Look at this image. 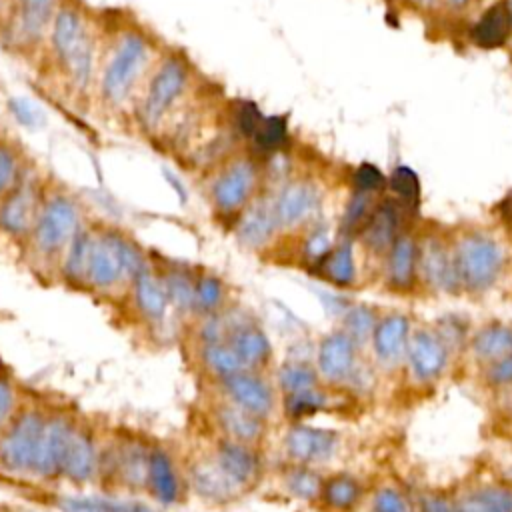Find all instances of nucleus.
<instances>
[{
  "label": "nucleus",
  "instance_id": "obj_1",
  "mask_svg": "<svg viewBox=\"0 0 512 512\" xmlns=\"http://www.w3.org/2000/svg\"><path fill=\"white\" fill-rule=\"evenodd\" d=\"M148 266V248L126 228L90 218L88 258L80 296L112 306Z\"/></svg>",
  "mask_w": 512,
  "mask_h": 512
},
{
  "label": "nucleus",
  "instance_id": "obj_2",
  "mask_svg": "<svg viewBox=\"0 0 512 512\" xmlns=\"http://www.w3.org/2000/svg\"><path fill=\"white\" fill-rule=\"evenodd\" d=\"M78 198L66 190H44L34 226L18 250V260L44 286H56L60 262L86 222Z\"/></svg>",
  "mask_w": 512,
  "mask_h": 512
},
{
  "label": "nucleus",
  "instance_id": "obj_3",
  "mask_svg": "<svg viewBox=\"0 0 512 512\" xmlns=\"http://www.w3.org/2000/svg\"><path fill=\"white\" fill-rule=\"evenodd\" d=\"M150 436L142 428L110 420L94 490L104 496H144Z\"/></svg>",
  "mask_w": 512,
  "mask_h": 512
},
{
  "label": "nucleus",
  "instance_id": "obj_4",
  "mask_svg": "<svg viewBox=\"0 0 512 512\" xmlns=\"http://www.w3.org/2000/svg\"><path fill=\"white\" fill-rule=\"evenodd\" d=\"M52 392L30 388L22 406L0 432V470L18 478H34L42 436L52 406Z\"/></svg>",
  "mask_w": 512,
  "mask_h": 512
},
{
  "label": "nucleus",
  "instance_id": "obj_5",
  "mask_svg": "<svg viewBox=\"0 0 512 512\" xmlns=\"http://www.w3.org/2000/svg\"><path fill=\"white\" fill-rule=\"evenodd\" d=\"M108 310L120 328L128 330L132 338L138 336L142 340L156 338L166 328L168 318L174 316L150 260L130 288L112 306H108Z\"/></svg>",
  "mask_w": 512,
  "mask_h": 512
},
{
  "label": "nucleus",
  "instance_id": "obj_6",
  "mask_svg": "<svg viewBox=\"0 0 512 512\" xmlns=\"http://www.w3.org/2000/svg\"><path fill=\"white\" fill-rule=\"evenodd\" d=\"M460 290L466 294H486L504 276L506 252L488 232L470 230L452 242Z\"/></svg>",
  "mask_w": 512,
  "mask_h": 512
},
{
  "label": "nucleus",
  "instance_id": "obj_7",
  "mask_svg": "<svg viewBox=\"0 0 512 512\" xmlns=\"http://www.w3.org/2000/svg\"><path fill=\"white\" fill-rule=\"evenodd\" d=\"M110 418L100 412H88L80 408L74 430L68 440L60 486L72 490H94L98 478V464L102 444L106 438Z\"/></svg>",
  "mask_w": 512,
  "mask_h": 512
},
{
  "label": "nucleus",
  "instance_id": "obj_8",
  "mask_svg": "<svg viewBox=\"0 0 512 512\" xmlns=\"http://www.w3.org/2000/svg\"><path fill=\"white\" fill-rule=\"evenodd\" d=\"M144 498L160 508L182 506L190 498L184 456L170 440L150 436Z\"/></svg>",
  "mask_w": 512,
  "mask_h": 512
},
{
  "label": "nucleus",
  "instance_id": "obj_9",
  "mask_svg": "<svg viewBox=\"0 0 512 512\" xmlns=\"http://www.w3.org/2000/svg\"><path fill=\"white\" fill-rule=\"evenodd\" d=\"M80 408L82 406H78L76 402L54 394L42 436L38 464L32 478L34 482H40L44 486H60V474L68 440L74 430Z\"/></svg>",
  "mask_w": 512,
  "mask_h": 512
},
{
  "label": "nucleus",
  "instance_id": "obj_10",
  "mask_svg": "<svg viewBox=\"0 0 512 512\" xmlns=\"http://www.w3.org/2000/svg\"><path fill=\"white\" fill-rule=\"evenodd\" d=\"M44 190L34 176L26 174L14 190L0 198V238L16 250H20L34 226Z\"/></svg>",
  "mask_w": 512,
  "mask_h": 512
},
{
  "label": "nucleus",
  "instance_id": "obj_11",
  "mask_svg": "<svg viewBox=\"0 0 512 512\" xmlns=\"http://www.w3.org/2000/svg\"><path fill=\"white\" fill-rule=\"evenodd\" d=\"M148 46L138 34H124L116 44L102 74V96L110 104H120L128 98L138 76L144 70Z\"/></svg>",
  "mask_w": 512,
  "mask_h": 512
},
{
  "label": "nucleus",
  "instance_id": "obj_12",
  "mask_svg": "<svg viewBox=\"0 0 512 512\" xmlns=\"http://www.w3.org/2000/svg\"><path fill=\"white\" fill-rule=\"evenodd\" d=\"M212 386L216 388V394L264 420L278 408V388L260 370L242 368Z\"/></svg>",
  "mask_w": 512,
  "mask_h": 512
},
{
  "label": "nucleus",
  "instance_id": "obj_13",
  "mask_svg": "<svg viewBox=\"0 0 512 512\" xmlns=\"http://www.w3.org/2000/svg\"><path fill=\"white\" fill-rule=\"evenodd\" d=\"M418 284L436 294L462 292L452 242L434 234L418 240Z\"/></svg>",
  "mask_w": 512,
  "mask_h": 512
},
{
  "label": "nucleus",
  "instance_id": "obj_14",
  "mask_svg": "<svg viewBox=\"0 0 512 512\" xmlns=\"http://www.w3.org/2000/svg\"><path fill=\"white\" fill-rule=\"evenodd\" d=\"M228 318V342L238 354L240 362L248 370H264L274 358V346L268 332L260 326L256 318L238 308L226 306Z\"/></svg>",
  "mask_w": 512,
  "mask_h": 512
},
{
  "label": "nucleus",
  "instance_id": "obj_15",
  "mask_svg": "<svg viewBox=\"0 0 512 512\" xmlns=\"http://www.w3.org/2000/svg\"><path fill=\"white\" fill-rule=\"evenodd\" d=\"M184 466L190 496H196L204 504L226 506L242 496L222 472V468L216 464L208 448L184 456Z\"/></svg>",
  "mask_w": 512,
  "mask_h": 512
},
{
  "label": "nucleus",
  "instance_id": "obj_16",
  "mask_svg": "<svg viewBox=\"0 0 512 512\" xmlns=\"http://www.w3.org/2000/svg\"><path fill=\"white\" fill-rule=\"evenodd\" d=\"M148 260L168 296L172 314L188 322L194 310V280L198 266L180 262L152 248H148Z\"/></svg>",
  "mask_w": 512,
  "mask_h": 512
},
{
  "label": "nucleus",
  "instance_id": "obj_17",
  "mask_svg": "<svg viewBox=\"0 0 512 512\" xmlns=\"http://www.w3.org/2000/svg\"><path fill=\"white\" fill-rule=\"evenodd\" d=\"M208 450L240 494L256 488L264 472L258 446L216 436Z\"/></svg>",
  "mask_w": 512,
  "mask_h": 512
},
{
  "label": "nucleus",
  "instance_id": "obj_18",
  "mask_svg": "<svg viewBox=\"0 0 512 512\" xmlns=\"http://www.w3.org/2000/svg\"><path fill=\"white\" fill-rule=\"evenodd\" d=\"M450 350L434 330V326L412 328L406 346V368L418 384L436 382L450 364Z\"/></svg>",
  "mask_w": 512,
  "mask_h": 512
},
{
  "label": "nucleus",
  "instance_id": "obj_19",
  "mask_svg": "<svg viewBox=\"0 0 512 512\" xmlns=\"http://www.w3.org/2000/svg\"><path fill=\"white\" fill-rule=\"evenodd\" d=\"M358 346L346 332L332 330L318 340L314 366L324 384H348L360 368Z\"/></svg>",
  "mask_w": 512,
  "mask_h": 512
},
{
  "label": "nucleus",
  "instance_id": "obj_20",
  "mask_svg": "<svg viewBox=\"0 0 512 512\" xmlns=\"http://www.w3.org/2000/svg\"><path fill=\"white\" fill-rule=\"evenodd\" d=\"M208 418L216 430V436L222 438L258 446L266 436L268 420L244 410L220 394L212 396L208 404Z\"/></svg>",
  "mask_w": 512,
  "mask_h": 512
},
{
  "label": "nucleus",
  "instance_id": "obj_21",
  "mask_svg": "<svg viewBox=\"0 0 512 512\" xmlns=\"http://www.w3.org/2000/svg\"><path fill=\"white\" fill-rule=\"evenodd\" d=\"M282 446L288 462L318 466L334 456L338 448V434L328 428L294 422L286 430Z\"/></svg>",
  "mask_w": 512,
  "mask_h": 512
},
{
  "label": "nucleus",
  "instance_id": "obj_22",
  "mask_svg": "<svg viewBox=\"0 0 512 512\" xmlns=\"http://www.w3.org/2000/svg\"><path fill=\"white\" fill-rule=\"evenodd\" d=\"M256 186V170L250 162L238 160L230 164L212 184L210 198L214 210L222 216L238 214L248 204Z\"/></svg>",
  "mask_w": 512,
  "mask_h": 512
},
{
  "label": "nucleus",
  "instance_id": "obj_23",
  "mask_svg": "<svg viewBox=\"0 0 512 512\" xmlns=\"http://www.w3.org/2000/svg\"><path fill=\"white\" fill-rule=\"evenodd\" d=\"M412 332V320L404 312L380 314L370 338V348L376 362L384 368H396L404 362L408 338Z\"/></svg>",
  "mask_w": 512,
  "mask_h": 512
},
{
  "label": "nucleus",
  "instance_id": "obj_24",
  "mask_svg": "<svg viewBox=\"0 0 512 512\" xmlns=\"http://www.w3.org/2000/svg\"><path fill=\"white\" fill-rule=\"evenodd\" d=\"M186 86V68L178 60H166L156 76L152 78L146 100H144V120L154 126L162 120V116L172 108L176 98L182 94Z\"/></svg>",
  "mask_w": 512,
  "mask_h": 512
},
{
  "label": "nucleus",
  "instance_id": "obj_25",
  "mask_svg": "<svg viewBox=\"0 0 512 512\" xmlns=\"http://www.w3.org/2000/svg\"><path fill=\"white\" fill-rule=\"evenodd\" d=\"M384 278L394 292H412L418 284V238L400 232L384 256Z\"/></svg>",
  "mask_w": 512,
  "mask_h": 512
},
{
  "label": "nucleus",
  "instance_id": "obj_26",
  "mask_svg": "<svg viewBox=\"0 0 512 512\" xmlns=\"http://www.w3.org/2000/svg\"><path fill=\"white\" fill-rule=\"evenodd\" d=\"M280 230L274 202L258 200L242 208L236 220V238L248 250L264 248Z\"/></svg>",
  "mask_w": 512,
  "mask_h": 512
},
{
  "label": "nucleus",
  "instance_id": "obj_27",
  "mask_svg": "<svg viewBox=\"0 0 512 512\" xmlns=\"http://www.w3.org/2000/svg\"><path fill=\"white\" fill-rule=\"evenodd\" d=\"M320 208V192L310 182H292L274 200L280 228H294L308 222Z\"/></svg>",
  "mask_w": 512,
  "mask_h": 512
},
{
  "label": "nucleus",
  "instance_id": "obj_28",
  "mask_svg": "<svg viewBox=\"0 0 512 512\" xmlns=\"http://www.w3.org/2000/svg\"><path fill=\"white\" fill-rule=\"evenodd\" d=\"M400 210L394 202H380L360 228V242L372 256L384 258L400 230Z\"/></svg>",
  "mask_w": 512,
  "mask_h": 512
},
{
  "label": "nucleus",
  "instance_id": "obj_29",
  "mask_svg": "<svg viewBox=\"0 0 512 512\" xmlns=\"http://www.w3.org/2000/svg\"><path fill=\"white\" fill-rule=\"evenodd\" d=\"M456 512H512V482L490 480L454 494Z\"/></svg>",
  "mask_w": 512,
  "mask_h": 512
},
{
  "label": "nucleus",
  "instance_id": "obj_30",
  "mask_svg": "<svg viewBox=\"0 0 512 512\" xmlns=\"http://www.w3.org/2000/svg\"><path fill=\"white\" fill-rule=\"evenodd\" d=\"M194 362L210 384L224 380L226 376L242 370V362L228 340L192 342Z\"/></svg>",
  "mask_w": 512,
  "mask_h": 512
},
{
  "label": "nucleus",
  "instance_id": "obj_31",
  "mask_svg": "<svg viewBox=\"0 0 512 512\" xmlns=\"http://www.w3.org/2000/svg\"><path fill=\"white\" fill-rule=\"evenodd\" d=\"M466 350L480 364H488L512 352V324L492 320L470 332Z\"/></svg>",
  "mask_w": 512,
  "mask_h": 512
},
{
  "label": "nucleus",
  "instance_id": "obj_32",
  "mask_svg": "<svg viewBox=\"0 0 512 512\" xmlns=\"http://www.w3.org/2000/svg\"><path fill=\"white\" fill-rule=\"evenodd\" d=\"M364 496V484L352 472H332L324 476L318 504L328 512H352L360 506Z\"/></svg>",
  "mask_w": 512,
  "mask_h": 512
},
{
  "label": "nucleus",
  "instance_id": "obj_33",
  "mask_svg": "<svg viewBox=\"0 0 512 512\" xmlns=\"http://www.w3.org/2000/svg\"><path fill=\"white\" fill-rule=\"evenodd\" d=\"M320 276L338 286V288H350L356 284L358 268H356V258H354V248L348 238L340 240L338 244H332L328 254L320 260L316 266Z\"/></svg>",
  "mask_w": 512,
  "mask_h": 512
},
{
  "label": "nucleus",
  "instance_id": "obj_34",
  "mask_svg": "<svg viewBox=\"0 0 512 512\" xmlns=\"http://www.w3.org/2000/svg\"><path fill=\"white\" fill-rule=\"evenodd\" d=\"M226 306H228V286H226V282L216 272L198 266L196 268V280H194L192 318L222 312Z\"/></svg>",
  "mask_w": 512,
  "mask_h": 512
},
{
  "label": "nucleus",
  "instance_id": "obj_35",
  "mask_svg": "<svg viewBox=\"0 0 512 512\" xmlns=\"http://www.w3.org/2000/svg\"><path fill=\"white\" fill-rule=\"evenodd\" d=\"M512 34V12L508 2L490 6L472 28V38L482 48H498Z\"/></svg>",
  "mask_w": 512,
  "mask_h": 512
},
{
  "label": "nucleus",
  "instance_id": "obj_36",
  "mask_svg": "<svg viewBox=\"0 0 512 512\" xmlns=\"http://www.w3.org/2000/svg\"><path fill=\"white\" fill-rule=\"evenodd\" d=\"M324 476L310 464H296L288 462L282 470V486L284 490L302 502L314 504L320 498Z\"/></svg>",
  "mask_w": 512,
  "mask_h": 512
},
{
  "label": "nucleus",
  "instance_id": "obj_37",
  "mask_svg": "<svg viewBox=\"0 0 512 512\" xmlns=\"http://www.w3.org/2000/svg\"><path fill=\"white\" fill-rule=\"evenodd\" d=\"M88 36L82 18L78 16L76 10L72 8H62L56 16H54V24H52V46L54 52L58 56V60H66L70 56V52Z\"/></svg>",
  "mask_w": 512,
  "mask_h": 512
},
{
  "label": "nucleus",
  "instance_id": "obj_38",
  "mask_svg": "<svg viewBox=\"0 0 512 512\" xmlns=\"http://www.w3.org/2000/svg\"><path fill=\"white\" fill-rule=\"evenodd\" d=\"M324 384L316 372V366L302 358H288L276 370V388L282 394L314 388Z\"/></svg>",
  "mask_w": 512,
  "mask_h": 512
},
{
  "label": "nucleus",
  "instance_id": "obj_39",
  "mask_svg": "<svg viewBox=\"0 0 512 512\" xmlns=\"http://www.w3.org/2000/svg\"><path fill=\"white\" fill-rule=\"evenodd\" d=\"M380 318L378 308L370 304H352L342 310L340 318V330L350 336V340L362 350L370 344L372 332L376 328V322Z\"/></svg>",
  "mask_w": 512,
  "mask_h": 512
},
{
  "label": "nucleus",
  "instance_id": "obj_40",
  "mask_svg": "<svg viewBox=\"0 0 512 512\" xmlns=\"http://www.w3.org/2000/svg\"><path fill=\"white\" fill-rule=\"evenodd\" d=\"M280 406H282V414L286 416V420L290 424H294V422H302V420L322 412L328 406V394L324 392V388L320 384V386L298 390L292 394H282Z\"/></svg>",
  "mask_w": 512,
  "mask_h": 512
},
{
  "label": "nucleus",
  "instance_id": "obj_41",
  "mask_svg": "<svg viewBox=\"0 0 512 512\" xmlns=\"http://www.w3.org/2000/svg\"><path fill=\"white\" fill-rule=\"evenodd\" d=\"M30 386L0 358V432L22 406Z\"/></svg>",
  "mask_w": 512,
  "mask_h": 512
},
{
  "label": "nucleus",
  "instance_id": "obj_42",
  "mask_svg": "<svg viewBox=\"0 0 512 512\" xmlns=\"http://www.w3.org/2000/svg\"><path fill=\"white\" fill-rule=\"evenodd\" d=\"M54 4L56 0H20L18 12V32L28 40H38L50 18H54Z\"/></svg>",
  "mask_w": 512,
  "mask_h": 512
},
{
  "label": "nucleus",
  "instance_id": "obj_43",
  "mask_svg": "<svg viewBox=\"0 0 512 512\" xmlns=\"http://www.w3.org/2000/svg\"><path fill=\"white\" fill-rule=\"evenodd\" d=\"M434 330L438 332V336L442 338V342L446 344L450 354H454L456 348H466V342L470 336V324L462 316H458V314L442 316L434 324Z\"/></svg>",
  "mask_w": 512,
  "mask_h": 512
},
{
  "label": "nucleus",
  "instance_id": "obj_44",
  "mask_svg": "<svg viewBox=\"0 0 512 512\" xmlns=\"http://www.w3.org/2000/svg\"><path fill=\"white\" fill-rule=\"evenodd\" d=\"M370 510L372 512H412L414 504L406 492H402L392 484H384L372 494Z\"/></svg>",
  "mask_w": 512,
  "mask_h": 512
},
{
  "label": "nucleus",
  "instance_id": "obj_45",
  "mask_svg": "<svg viewBox=\"0 0 512 512\" xmlns=\"http://www.w3.org/2000/svg\"><path fill=\"white\" fill-rule=\"evenodd\" d=\"M24 176L26 170L22 168L18 154L10 146H0V198L14 190Z\"/></svg>",
  "mask_w": 512,
  "mask_h": 512
},
{
  "label": "nucleus",
  "instance_id": "obj_46",
  "mask_svg": "<svg viewBox=\"0 0 512 512\" xmlns=\"http://www.w3.org/2000/svg\"><path fill=\"white\" fill-rule=\"evenodd\" d=\"M390 188L392 192L406 204H418L420 200V182L412 168L398 166L390 176Z\"/></svg>",
  "mask_w": 512,
  "mask_h": 512
},
{
  "label": "nucleus",
  "instance_id": "obj_47",
  "mask_svg": "<svg viewBox=\"0 0 512 512\" xmlns=\"http://www.w3.org/2000/svg\"><path fill=\"white\" fill-rule=\"evenodd\" d=\"M370 192H362L356 190V194L350 198L346 210H344V230H346V238L350 232H356L358 228L364 226V222L370 216Z\"/></svg>",
  "mask_w": 512,
  "mask_h": 512
},
{
  "label": "nucleus",
  "instance_id": "obj_48",
  "mask_svg": "<svg viewBox=\"0 0 512 512\" xmlns=\"http://www.w3.org/2000/svg\"><path fill=\"white\" fill-rule=\"evenodd\" d=\"M254 140L264 150L278 148L286 140V120L280 116L262 118L258 130L254 134Z\"/></svg>",
  "mask_w": 512,
  "mask_h": 512
},
{
  "label": "nucleus",
  "instance_id": "obj_49",
  "mask_svg": "<svg viewBox=\"0 0 512 512\" xmlns=\"http://www.w3.org/2000/svg\"><path fill=\"white\" fill-rule=\"evenodd\" d=\"M332 240H330V234H328V230L326 228H316V230H312L308 236H306V240H304V244H302V260L306 262V264H310V266H318L320 264V260L328 254V250L332 248Z\"/></svg>",
  "mask_w": 512,
  "mask_h": 512
},
{
  "label": "nucleus",
  "instance_id": "obj_50",
  "mask_svg": "<svg viewBox=\"0 0 512 512\" xmlns=\"http://www.w3.org/2000/svg\"><path fill=\"white\" fill-rule=\"evenodd\" d=\"M482 378L490 388L502 390L512 386V352L482 366Z\"/></svg>",
  "mask_w": 512,
  "mask_h": 512
},
{
  "label": "nucleus",
  "instance_id": "obj_51",
  "mask_svg": "<svg viewBox=\"0 0 512 512\" xmlns=\"http://www.w3.org/2000/svg\"><path fill=\"white\" fill-rule=\"evenodd\" d=\"M416 512H456L454 494L444 490H424L418 494Z\"/></svg>",
  "mask_w": 512,
  "mask_h": 512
},
{
  "label": "nucleus",
  "instance_id": "obj_52",
  "mask_svg": "<svg viewBox=\"0 0 512 512\" xmlns=\"http://www.w3.org/2000/svg\"><path fill=\"white\" fill-rule=\"evenodd\" d=\"M10 108L14 118L24 124L26 128H38L44 124V112L42 108H38L34 102L26 100V98H12L10 100Z\"/></svg>",
  "mask_w": 512,
  "mask_h": 512
},
{
  "label": "nucleus",
  "instance_id": "obj_53",
  "mask_svg": "<svg viewBox=\"0 0 512 512\" xmlns=\"http://www.w3.org/2000/svg\"><path fill=\"white\" fill-rule=\"evenodd\" d=\"M354 182H356L358 190L372 194L374 190H380L384 186V176L376 166L362 164L354 174Z\"/></svg>",
  "mask_w": 512,
  "mask_h": 512
},
{
  "label": "nucleus",
  "instance_id": "obj_54",
  "mask_svg": "<svg viewBox=\"0 0 512 512\" xmlns=\"http://www.w3.org/2000/svg\"><path fill=\"white\" fill-rule=\"evenodd\" d=\"M262 122V116H260V110L252 104V102H246L242 104L240 112H238V126L240 130L246 134V136H254L258 126Z\"/></svg>",
  "mask_w": 512,
  "mask_h": 512
},
{
  "label": "nucleus",
  "instance_id": "obj_55",
  "mask_svg": "<svg viewBox=\"0 0 512 512\" xmlns=\"http://www.w3.org/2000/svg\"><path fill=\"white\" fill-rule=\"evenodd\" d=\"M466 0H450V4H454V6H462Z\"/></svg>",
  "mask_w": 512,
  "mask_h": 512
},
{
  "label": "nucleus",
  "instance_id": "obj_56",
  "mask_svg": "<svg viewBox=\"0 0 512 512\" xmlns=\"http://www.w3.org/2000/svg\"><path fill=\"white\" fill-rule=\"evenodd\" d=\"M420 2H432V0H420Z\"/></svg>",
  "mask_w": 512,
  "mask_h": 512
},
{
  "label": "nucleus",
  "instance_id": "obj_57",
  "mask_svg": "<svg viewBox=\"0 0 512 512\" xmlns=\"http://www.w3.org/2000/svg\"><path fill=\"white\" fill-rule=\"evenodd\" d=\"M510 12H512V2H510Z\"/></svg>",
  "mask_w": 512,
  "mask_h": 512
},
{
  "label": "nucleus",
  "instance_id": "obj_58",
  "mask_svg": "<svg viewBox=\"0 0 512 512\" xmlns=\"http://www.w3.org/2000/svg\"><path fill=\"white\" fill-rule=\"evenodd\" d=\"M0 4H2V0H0Z\"/></svg>",
  "mask_w": 512,
  "mask_h": 512
}]
</instances>
